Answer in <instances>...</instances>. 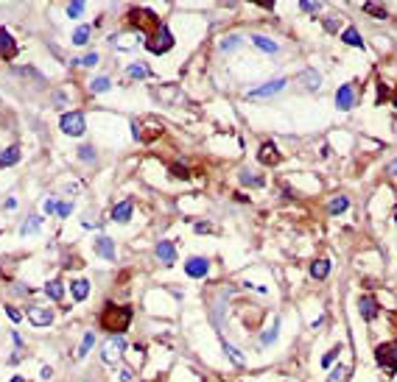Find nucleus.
<instances>
[{"label": "nucleus", "instance_id": "45", "mask_svg": "<svg viewBox=\"0 0 397 382\" xmlns=\"http://www.w3.org/2000/svg\"><path fill=\"white\" fill-rule=\"evenodd\" d=\"M6 315L12 318L14 324H20V318H23V312H20V310H14V307H6Z\"/></svg>", "mask_w": 397, "mask_h": 382}, {"label": "nucleus", "instance_id": "6", "mask_svg": "<svg viewBox=\"0 0 397 382\" xmlns=\"http://www.w3.org/2000/svg\"><path fill=\"white\" fill-rule=\"evenodd\" d=\"M59 129L65 134H70V137H81L84 129H87V120H84V114H81V112H67V114H62Z\"/></svg>", "mask_w": 397, "mask_h": 382}, {"label": "nucleus", "instance_id": "46", "mask_svg": "<svg viewBox=\"0 0 397 382\" xmlns=\"http://www.w3.org/2000/svg\"><path fill=\"white\" fill-rule=\"evenodd\" d=\"M255 6H263L266 12H271V9H274V0H252Z\"/></svg>", "mask_w": 397, "mask_h": 382}, {"label": "nucleus", "instance_id": "32", "mask_svg": "<svg viewBox=\"0 0 397 382\" xmlns=\"http://www.w3.org/2000/svg\"><path fill=\"white\" fill-rule=\"evenodd\" d=\"M84 14V0H70V6H67V17L78 20Z\"/></svg>", "mask_w": 397, "mask_h": 382}, {"label": "nucleus", "instance_id": "40", "mask_svg": "<svg viewBox=\"0 0 397 382\" xmlns=\"http://www.w3.org/2000/svg\"><path fill=\"white\" fill-rule=\"evenodd\" d=\"M78 156H81L84 162H92L95 159V151H92L90 145H81V148H78Z\"/></svg>", "mask_w": 397, "mask_h": 382}, {"label": "nucleus", "instance_id": "29", "mask_svg": "<svg viewBox=\"0 0 397 382\" xmlns=\"http://www.w3.org/2000/svg\"><path fill=\"white\" fill-rule=\"evenodd\" d=\"M221 346H224V352L229 354V360H232L235 365H243V363H246V360H243V354H238V349H235L232 343H227L224 338H221Z\"/></svg>", "mask_w": 397, "mask_h": 382}, {"label": "nucleus", "instance_id": "42", "mask_svg": "<svg viewBox=\"0 0 397 382\" xmlns=\"http://www.w3.org/2000/svg\"><path fill=\"white\" fill-rule=\"evenodd\" d=\"M171 176H179V179H187L190 173H187V167H185V165H174V167H171Z\"/></svg>", "mask_w": 397, "mask_h": 382}, {"label": "nucleus", "instance_id": "8", "mask_svg": "<svg viewBox=\"0 0 397 382\" xmlns=\"http://www.w3.org/2000/svg\"><path fill=\"white\" fill-rule=\"evenodd\" d=\"M258 159L271 167V165H280V162H283V154L277 151V145L271 143V140H266V143L260 145V151H258Z\"/></svg>", "mask_w": 397, "mask_h": 382}, {"label": "nucleus", "instance_id": "35", "mask_svg": "<svg viewBox=\"0 0 397 382\" xmlns=\"http://www.w3.org/2000/svg\"><path fill=\"white\" fill-rule=\"evenodd\" d=\"M92 343H95V335L87 332V335H84V341H81V346H78V357H84V354L92 349Z\"/></svg>", "mask_w": 397, "mask_h": 382}, {"label": "nucleus", "instance_id": "49", "mask_svg": "<svg viewBox=\"0 0 397 382\" xmlns=\"http://www.w3.org/2000/svg\"><path fill=\"white\" fill-rule=\"evenodd\" d=\"M196 232H213V226H210V223H199Z\"/></svg>", "mask_w": 397, "mask_h": 382}, {"label": "nucleus", "instance_id": "24", "mask_svg": "<svg viewBox=\"0 0 397 382\" xmlns=\"http://www.w3.org/2000/svg\"><path fill=\"white\" fill-rule=\"evenodd\" d=\"M45 293H48L54 301H62V299H65V287H62L59 279H51L48 285H45Z\"/></svg>", "mask_w": 397, "mask_h": 382}, {"label": "nucleus", "instance_id": "31", "mask_svg": "<svg viewBox=\"0 0 397 382\" xmlns=\"http://www.w3.org/2000/svg\"><path fill=\"white\" fill-rule=\"evenodd\" d=\"M109 87H112V81H109L107 76H98V78H92V84H90V90H92V92H107Z\"/></svg>", "mask_w": 397, "mask_h": 382}, {"label": "nucleus", "instance_id": "36", "mask_svg": "<svg viewBox=\"0 0 397 382\" xmlns=\"http://www.w3.org/2000/svg\"><path fill=\"white\" fill-rule=\"evenodd\" d=\"M98 61H101V56H98V53H87V56H81V59H76V65H81V67H95Z\"/></svg>", "mask_w": 397, "mask_h": 382}, {"label": "nucleus", "instance_id": "52", "mask_svg": "<svg viewBox=\"0 0 397 382\" xmlns=\"http://www.w3.org/2000/svg\"><path fill=\"white\" fill-rule=\"evenodd\" d=\"M394 223H397V209H394Z\"/></svg>", "mask_w": 397, "mask_h": 382}, {"label": "nucleus", "instance_id": "43", "mask_svg": "<svg viewBox=\"0 0 397 382\" xmlns=\"http://www.w3.org/2000/svg\"><path fill=\"white\" fill-rule=\"evenodd\" d=\"M300 9H302V12H316L319 3H316V0H300Z\"/></svg>", "mask_w": 397, "mask_h": 382}, {"label": "nucleus", "instance_id": "10", "mask_svg": "<svg viewBox=\"0 0 397 382\" xmlns=\"http://www.w3.org/2000/svg\"><path fill=\"white\" fill-rule=\"evenodd\" d=\"M151 95L160 103H174L176 98H179V87H176V84H160V87L151 90Z\"/></svg>", "mask_w": 397, "mask_h": 382}, {"label": "nucleus", "instance_id": "14", "mask_svg": "<svg viewBox=\"0 0 397 382\" xmlns=\"http://www.w3.org/2000/svg\"><path fill=\"white\" fill-rule=\"evenodd\" d=\"M28 318L34 327H51V324H54V312L39 310V307H28Z\"/></svg>", "mask_w": 397, "mask_h": 382}, {"label": "nucleus", "instance_id": "21", "mask_svg": "<svg viewBox=\"0 0 397 382\" xmlns=\"http://www.w3.org/2000/svg\"><path fill=\"white\" fill-rule=\"evenodd\" d=\"M87 296H90V282H87V279H76V282H73V299L84 301Z\"/></svg>", "mask_w": 397, "mask_h": 382}, {"label": "nucleus", "instance_id": "17", "mask_svg": "<svg viewBox=\"0 0 397 382\" xmlns=\"http://www.w3.org/2000/svg\"><path fill=\"white\" fill-rule=\"evenodd\" d=\"M129 218H132V201H121L112 209V221L115 223H126Z\"/></svg>", "mask_w": 397, "mask_h": 382}, {"label": "nucleus", "instance_id": "51", "mask_svg": "<svg viewBox=\"0 0 397 382\" xmlns=\"http://www.w3.org/2000/svg\"><path fill=\"white\" fill-rule=\"evenodd\" d=\"M12 382H25V379H23V376H14V379H12Z\"/></svg>", "mask_w": 397, "mask_h": 382}, {"label": "nucleus", "instance_id": "28", "mask_svg": "<svg viewBox=\"0 0 397 382\" xmlns=\"http://www.w3.org/2000/svg\"><path fill=\"white\" fill-rule=\"evenodd\" d=\"M341 39L347 42V45H355V48H364V39H361V34H358L355 28H347V31L341 34Z\"/></svg>", "mask_w": 397, "mask_h": 382}, {"label": "nucleus", "instance_id": "2", "mask_svg": "<svg viewBox=\"0 0 397 382\" xmlns=\"http://www.w3.org/2000/svg\"><path fill=\"white\" fill-rule=\"evenodd\" d=\"M145 48H148V53H154V56L168 53V50L174 48V34L168 31V25H160V28L151 34V39H145Z\"/></svg>", "mask_w": 397, "mask_h": 382}, {"label": "nucleus", "instance_id": "34", "mask_svg": "<svg viewBox=\"0 0 397 382\" xmlns=\"http://www.w3.org/2000/svg\"><path fill=\"white\" fill-rule=\"evenodd\" d=\"M277 332H280V321H274V324L269 327V332H266V335H260V343H263V346H269V343H274Z\"/></svg>", "mask_w": 397, "mask_h": 382}, {"label": "nucleus", "instance_id": "5", "mask_svg": "<svg viewBox=\"0 0 397 382\" xmlns=\"http://www.w3.org/2000/svg\"><path fill=\"white\" fill-rule=\"evenodd\" d=\"M132 134H134V140H140V143H151V140H157L160 134H163V125L157 123V120H145V123L132 120Z\"/></svg>", "mask_w": 397, "mask_h": 382}, {"label": "nucleus", "instance_id": "33", "mask_svg": "<svg viewBox=\"0 0 397 382\" xmlns=\"http://www.w3.org/2000/svg\"><path fill=\"white\" fill-rule=\"evenodd\" d=\"M87 39H90V25H81L73 31V45H84Z\"/></svg>", "mask_w": 397, "mask_h": 382}, {"label": "nucleus", "instance_id": "11", "mask_svg": "<svg viewBox=\"0 0 397 382\" xmlns=\"http://www.w3.org/2000/svg\"><path fill=\"white\" fill-rule=\"evenodd\" d=\"M185 271H187V276H193V279H202V276H207V271H210V260L193 257V260L185 263Z\"/></svg>", "mask_w": 397, "mask_h": 382}, {"label": "nucleus", "instance_id": "37", "mask_svg": "<svg viewBox=\"0 0 397 382\" xmlns=\"http://www.w3.org/2000/svg\"><path fill=\"white\" fill-rule=\"evenodd\" d=\"M338 352H341V346H333L330 352L325 354V357H322V365H325V368H330V363H336V357H338Z\"/></svg>", "mask_w": 397, "mask_h": 382}, {"label": "nucleus", "instance_id": "9", "mask_svg": "<svg viewBox=\"0 0 397 382\" xmlns=\"http://www.w3.org/2000/svg\"><path fill=\"white\" fill-rule=\"evenodd\" d=\"M14 56H17V39H14L6 28H0V59L12 61Z\"/></svg>", "mask_w": 397, "mask_h": 382}, {"label": "nucleus", "instance_id": "18", "mask_svg": "<svg viewBox=\"0 0 397 382\" xmlns=\"http://www.w3.org/2000/svg\"><path fill=\"white\" fill-rule=\"evenodd\" d=\"M241 184L243 187H263L266 176L263 173H252V170H241Z\"/></svg>", "mask_w": 397, "mask_h": 382}, {"label": "nucleus", "instance_id": "41", "mask_svg": "<svg viewBox=\"0 0 397 382\" xmlns=\"http://www.w3.org/2000/svg\"><path fill=\"white\" fill-rule=\"evenodd\" d=\"M70 209H73V204H70V201H65V204L59 201V204H56V215L65 218V215H70Z\"/></svg>", "mask_w": 397, "mask_h": 382}, {"label": "nucleus", "instance_id": "7", "mask_svg": "<svg viewBox=\"0 0 397 382\" xmlns=\"http://www.w3.org/2000/svg\"><path fill=\"white\" fill-rule=\"evenodd\" d=\"M355 101H358V92H355L353 84H341L336 92V106L341 109V112H347V109L355 106Z\"/></svg>", "mask_w": 397, "mask_h": 382}, {"label": "nucleus", "instance_id": "38", "mask_svg": "<svg viewBox=\"0 0 397 382\" xmlns=\"http://www.w3.org/2000/svg\"><path fill=\"white\" fill-rule=\"evenodd\" d=\"M238 45H241V36H235V34H232V36H227V39H224L218 48H221V50H232V48H238Z\"/></svg>", "mask_w": 397, "mask_h": 382}, {"label": "nucleus", "instance_id": "47", "mask_svg": "<svg viewBox=\"0 0 397 382\" xmlns=\"http://www.w3.org/2000/svg\"><path fill=\"white\" fill-rule=\"evenodd\" d=\"M65 103H67V95H65V92H56V95H54V106H65Z\"/></svg>", "mask_w": 397, "mask_h": 382}, {"label": "nucleus", "instance_id": "20", "mask_svg": "<svg viewBox=\"0 0 397 382\" xmlns=\"http://www.w3.org/2000/svg\"><path fill=\"white\" fill-rule=\"evenodd\" d=\"M300 81L305 84V87H308L311 92H313V90H319V87H322V78H319V73H316V70H305V73L300 76Z\"/></svg>", "mask_w": 397, "mask_h": 382}, {"label": "nucleus", "instance_id": "30", "mask_svg": "<svg viewBox=\"0 0 397 382\" xmlns=\"http://www.w3.org/2000/svg\"><path fill=\"white\" fill-rule=\"evenodd\" d=\"M126 76H129V78H151V70H148L145 65H129Z\"/></svg>", "mask_w": 397, "mask_h": 382}, {"label": "nucleus", "instance_id": "13", "mask_svg": "<svg viewBox=\"0 0 397 382\" xmlns=\"http://www.w3.org/2000/svg\"><path fill=\"white\" fill-rule=\"evenodd\" d=\"M285 78H274V81H269V84H263V87H258V90H252L249 92V98H269V95H277V92L285 87Z\"/></svg>", "mask_w": 397, "mask_h": 382}, {"label": "nucleus", "instance_id": "12", "mask_svg": "<svg viewBox=\"0 0 397 382\" xmlns=\"http://www.w3.org/2000/svg\"><path fill=\"white\" fill-rule=\"evenodd\" d=\"M154 254H157V260H160L163 265H174L176 263V248H174V243H168V240H160L157 248H154Z\"/></svg>", "mask_w": 397, "mask_h": 382}, {"label": "nucleus", "instance_id": "48", "mask_svg": "<svg viewBox=\"0 0 397 382\" xmlns=\"http://www.w3.org/2000/svg\"><path fill=\"white\" fill-rule=\"evenodd\" d=\"M325 28H327V31H338V23L330 17V20H325Z\"/></svg>", "mask_w": 397, "mask_h": 382}, {"label": "nucleus", "instance_id": "44", "mask_svg": "<svg viewBox=\"0 0 397 382\" xmlns=\"http://www.w3.org/2000/svg\"><path fill=\"white\" fill-rule=\"evenodd\" d=\"M344 371H347L344 365H336V368H333V374H330V379H327V382H338V379L344 376Z\"/></svg>", "mask_w": 397, "mask_h": 382}, {"label": "nucleus", "instance_id": "50", "mask_svg": "<svg viewBox=\"0 0 397 382\" xmlns=\"http://www.w3.org/2000/svg\"><path fill=\"white\" fill-rule=\"evenodd\" d=\"M389 173H391V176H397V159H394V162H389Z\"/></svg>", "mask_w": 397, "mask_h": 382}, {"label": "nucleus", "instance_id": "53", "mask_svg": "<svg viewBox=\"0 0 397 382\" xmlns=\"http://www.w3.org/2000/svg\"><path fill=\"white\" fill-rule=\"evenodd\" d=\"M224 3H235V0H224Z\"/></svg>", "mask_w": 397, "mask_h": 382}, {"label": "nucleus", "instance_id": "15", "mask_svg": "<svg viewBox=\"0 0 397 382\" xmlns=\"http://www.w3.org/2000/svg\"><path fill=\"white\" fill-rule=\"evenodd\" d=\"M358 310H361L364 321H372V318L378 315V301H375L372 296H361V299H358Z\"/></svg>", "mask_w": 397, "mask_h": 382}, {"label": "nucleus", "instance_id": "27", "mask_svg": "<svg viewBox=\"0 0 397 382\" xmlns=\"http://www.w3.org/2000/svg\"><path fill=\"white\" fill-rule=\"evenodd\" d=\"M347 207H350L347 196H336V198L330 201V207H327V209H330V215H341V212H344Z\"/></svg>", "mask_w": 397, "mask_h": 382}, {"label": "nucleus", "instance_id": "3", "mask_svg": "<svg viewBox=\"0 0 397 382\" xmlns=\"http://www.w3.org/2000/svg\"><path fill=\"white\" fill-rule=\"evenodd\" d=\"M129 25H132V28H140V31H157L160 28V17H157L154 12H151V9H132V12H129Z\"/></svg>", "mask_w": 397, "mask_h": 382}, {"label": "nucleus", "instance_id": "39", "mask_svg": "<svg viewBox=\"0 0 397 382\" xmlns=\"http://www.w3.org/2000/svg\"><path fill=\"white\" fill-rule=\"evenodd\" d=\"M367 14H372V17H378V20H386V17H389V14H386V9H380V6H372V3L367 6Z\"/></svg>", "mask_w": 397, "mask_h": 382}, {"label": "nucleus", "instance_id": "16", "mask_svg": "<svg viewBox=\"0 0 397 382\" xmlns=\"http://www.w3.org/2000/svg\"><path fill=\"white\" fill-rule=\"evenodd\" d=\"M95 251L101 254L104 260H115V243H112V237H95Z\"/></svg>", "mask_w": 397, "mask_h": 382}, {"label": "nucleus", "instance_id": "22", "mask_svg": "<svg viewBox=\"0 0 397 382\" xmlns=\"http://www.w3.org/2000/svg\"><path fill=\"white\" fill-rule=\"evenodd\" d=\"M327 274H330V260H316V263L311 265V276H313V279H325Z\"/></svg>", "mask_w": 397, "mask_h": 382}, {"label": "nucleus", "instance_id": "26", "mask_svg": "<svg viewBox=\"0 0 397 382\" xmlns=\"http://www.w3.org/2000/svg\"><path fill=\"white\" fill-rule=\"evenodd\" d=\"M252 42L258 45L260 50H266V53H277V50H280V48H277V42L266 39V36H260V34H255V36H252Z\"/></svg>", "mask_w": 397, "mask_h": 382}, {"label": "nucleus", "instance_id": "23", "mask_svg": "<svg viewBox=\"0 0 397 382\" xmlns=\"http://www.w3.org/2000/svg\"><path fill=\"white\" fill-rule=\"evenodd\" d=\"M39 229H42V218H39V215H31L28 221L23 223V229H20V234H23V237H28V234L39 232Z\"/></svg>", "mask_w": 397, "mask_h": 382}, {"label": "nucleus", "instance_id": "25", "mask_svg": "<svg viewBox=\"0 0 397 382\" xmlns=\"http://www.w3.org/2000/svg\"><path fill=\"white\" fill-rule=\"evenodd\" d=\"M20 159V148L17 145H9L3 154H0V167H9V165H14V162Z\"/></svg>", "mask_w": 397, "mask_h": 382}, {"label": "nucleus", "instance_id": "4", "mask_svg": "<svg viewBox=\"0 0 397 382\" xmlns=\"http://www.w3.org/2000/svg\"><path fill=\"white\" fill-rule=\"evenodd\" d=\"M375 363H378L383 371L394 374V371H397V341L380 343V346L375 349Z\"/></svg>", "mask_w": 397, "mask_h": 382}, {"label": "nucleus", "instance_id": "1", "mask_svg": "<svg viewBox=\"0 0 397 382\" xmlns=\"http://www.w3.org/2000/svg\"><path fill=\"white\" fill-rule=\"evenodd\" d=\"M129 324H132V307L126 304H107V310L101 312V327L107 332L121 335L123 329H129Z\"/></svg>", "mask_w": 397, "mask_h": 382}, {"label": "nucleus", "instance_id": "19", "mask_svg": "<svg viewBox=\"0 0 397 382\" xmlns=\"http://www.w3.org/2000/svg\"><path fill=\"white\" fill-rule=\"evenodd\" d=\"M121 352H123V341H112L107 349H104V363H115V360L121 357Z\"/></svg>", "mask_w": 397, "mask_h": 382}]
</instances>
